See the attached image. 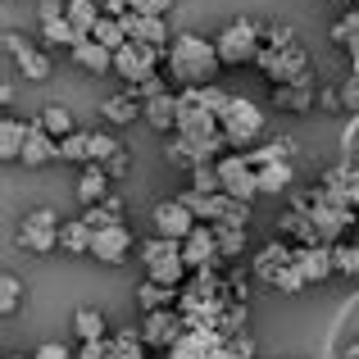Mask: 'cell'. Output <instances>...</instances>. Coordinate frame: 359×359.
I'll return each mask as SVG.
<instances>
[{
    "instance_id": "6da1fadb",
    "label": "cell",
    "mask_w": 359,
    "mask_h": 359,
    "mask_svg": "<svg viewBox=\"0 0 359 359\" xmlns=\"http://www.w3.org/2000/svg\"><path fill=\"white\" fill-rule=\"evenodd\" d=\"M164 64H168V78L177 87H205V82H219V73H223L214 36H201V32H177L168 41Z\"/></svg>"
},
{
    "instance_id": "7a4b0ae2",
    "label": "cell",
    "mask_w": 359,
    "mask_h": 359,
    "mask_svg": "<svg viewBox=\"0 0 359 359\" xmlns=\"http://www.w3.org/2000/svg\"><path fill=\"white\" fill-rule=\"evenodd\" d=\"M214 46H219L223 69L255 64V55H259V46H264V23H255V18H232V23L214 36Z\"/></svg>"
},
{
    "instance_id": "3957f363",
    "label": "cell",
    "mask_w": 359,
    "mask_h": 359,
    "mask_svg": "<svg viewBox=\"0 0 359 359\" xmlns=\"http://www.w3.org/2000/svg\"><path fill=\"white\" fill-rule=\"evenodd\" d=\"M141 264H146V278L164 282V287H182L187 269V255H182V241H168V237H150L141 245Z\"/></svg>"
},
{
    "instance_id": "277c9868",
    "label": "cell",
    "mask_w": 359,
    "mask_h": 359,
    "mask_svg": "<svg viewBox=\"0 0 359 359\" xmlns=\"http://www.w3.org/2000/svg\"><path fill=\"white\" fill-rule=\"evenodd\" d=\"M219 123H223V137H228V146H237V150L255 146V141L264 137V128H269L264 109L255 105V100H245V96H232L228 109L219 114Z\"/></svg>"
},
{
    "instance_id": "5b68a950",
    "label": "cell",
    "mask_w": 359,
    "mask_h": 359,
    "mask_svg": "<svg viewBox=\"0 0 359 359\" xmlns=\"http://www.w3.org/2000/svg\"><path fill=\"white\" fill-rule=\"evenodd\" d=\"M255 64H259V73L273 82V87H282V82H309L305 78L309 55H305L300 41H291V46H269V41H264L259 55H255Z\"/></svg>"
},
{
    "instance_id": "8992f818",
    "label": "cell",
    "mask_w": 359,
    "mask_h": 359,
    "mask_svg": "<svg viewBox=\"0 0 359 359\" xmlns=\"http://www.w3.org/2000/svg\"><path fill=\"white\" fill-rule=\"evenodd\" d=\"M168 50H159V46H146V41H128L123 50H114V73L128 87H137V82L155 78V69L164 64Z\"/></svg>"
},
{
    "instance_id": "52a82bcc",
    "label": "cell",
    "mask_w": 359,
    "mask_h": 359,
    "mask_svg": "<svg viewBox=\"0 0 359 359\" xmlns=\"http://www.w3.org/2000/svg\"><path fill=\"white\" fill-rule=\"evenodd\" d=\"M36 32H41V41L50 46V50L55 46H60V50H73L78 41H87V36L64 18V0H41V5H36Z\"/></svg>"
},
{
    "instance_id": "ba28073f",
    "label": "cell",
    "mask_w": 359,
    "mask_h": 359,
    "mask_svg": "<svg viewBox=\"0 0 359 359\" xmlns=\"http://www.w3.org/2000/svg\"><path fill=\"white\" fill-rule=\"evenodd\" d=\"M60 228L64 223L55 210H32L23 219V228H18V245L32 255H50V250H60Z\"/></svg>"
},
{
    "instance_id": "9c48e42d",
    "label": "cell",
    "mask_w": 359,
    "mask_h": 359,
    "mask_svg": "<svg viewBox=\"0 0 359 359\" xmlns=\"http://www.w3.org/2000/svg\"><path fill=\"white\" fill-rule=\"evenodd\" d=\"M5 50H9V60H14V69L23 73L27 82H46L55 73V64H50V55L41 50V46L32 41V36H18V32H5Z\"/></svg>"
},
{
    "instance_id": "30bf717a",
    "label": "cell",
    "mask_w": 359,
    "mask_h": 359,
    "mask_svg": "<svg viewBox=\"0 0 359 359\" xmlns=\"http://www.w3.org/2000/svg\"><path fill=\"white\" fill-rule=\"evenodd\" d=\"M219 177H223V191H228L232 201H245V205H250L255 196H259V173L250 168V159H245L241 150L219 155Z\"/></svg>"
},
{
    "instance_id": "8fae6325",
    "label": "cell",
    "mask_w": 359,
    "mask_h": 359,
    "mask_svg": "<svg viewBox=\"0 0 359 359\" xmlns=\"http://www.w3.org/2000/svg\"><path fill=\"white\" fill-rule=\"evenodd\" d=\"M182 332H187V318H182V309H177V305L141 314V337H146V346H155V351H168Z\"/></svg>"
},
{
    "instance_id": "7c38bea8",
    "label": "cell",
    "mask_w": 359,
    "mask_h": 359,
    "mask_svg": "<svg viewBox=\"0 0 359 359\" xmlns=\"http://www.w3.org/2000/svg\"><path fill=\"white\" fill-rule=\"evenodd\" d=\"M150 219H155V237H168V241H187V237H191V228L201 223L191 210H187L182 196H173V201H159Z\"/></svg>"
},
{
    "instance_id": "4fadbf2b",
    "label": "cell",
    "mask_w": 359,
    "mask_h": 359,
    "mask_svg": "<svg viewBox=\"0 0 359 359\" xmlns=\"http://www.w3.org/2000/svg\"><path fill=\"white\" fill-rule=\"evenodd\" d=\"M296 269L305 273V282H327L337 273V255L327 241H300L296 245Z\"/></svg>"
},
{
    "instance_id": "5bb4252c",
    "label": "cell",
    "mask_w": 359,
    "mask_h": 359,
    "mask_svg": "<svg viewBox=\"0 0 359 359\" xmlns=\"http://www.w3.org/2000/svg\"><path fill=\"white\" fill-rule=\"evenodd\" d=\"M91 255H96L100 264H128V255H132V228H128V223L96 228V237H91Z\"/></svg>"
},
{
    "instance_id": "9a60e30c",
    "label": "cell",
    "mask_w": 359,
    "mask_h": 359,
    "mask_svg": "<svg viewBox=\"0 0 359 359\" xmlns=\"http://www.w3.org/2000/svg\"><path fill=\"white\" fill-rule=\"evenodd\" d=\"M182 255H187V269H210L214 259H223L219 255V237H214V223H196L191 237L182 241Z\"/></svg>"
},
{
    "instance_id": "2e32d148",
    "label": "cell",
    "mask_w": 359,
    "mask_h": 359,
    "mask_svg": "<svg viewBox=\"0 0 359 359\" xmlns=\"http://www.w3.org/2000/svg\"><path fill=\"white\" fill-rule=\"evenodd\" d=\"M23 168H41L50 159H60V141L41 128V118H27V141H23Z\"/></svg>"
},
{
    "instance_id": "e0dca14e",
    "label": "cell",
    "mask_w": 359,
    "mask_h": 359,
    "mask_svg": "<svg viewBox=\"0 0 359 359\" xmlns=\"http://www.w3.org/2000/svg\"><path fill=\"white\" fill-rule=\"evenodd\" d=\"M123 27H128V41H146V46L168 50V18L164 14H137V9H132V14L123 18Z\"/></svg>"
},
{
    "instance_id": "ac0fdd59",
    "label": "cell",
    "mask_w": 359,
    "mask_h": 359,
    "mask_svg": "<svg viewBox=\"0 0 359 359\" xmlns=\"http://www.w3.org/2000/svg\"><path fill=\"white\" fill-rule=\"evenodd\" d=\"M109 191H114V177H109L105 164H87V168H82V177H78V201H82V210H87V205L109 201Z\"/></svg>"
},
{
    "instance_id": "d6986e66",
    "label": "cell",
    "mask_w": 359,
    "mask_h": 359,
    "mask_svg": "<svg viewBox=\"0 0 359 359\" xmlns=\"http://www.w3.org/2000/svg\"><path fill=\"white\" fill-rule=\"evenodd\" d=\"M291 255H296V245H287V241H269L259 255H255V278L273 287V282H278V273L291 264Z\"/></svg>"
},
{
    "instance_id": "ffe728a7",
    "label": "cell",
    "mask_w": 359,
    "mask_h": 359,
    "mask_svg": "<svg viewBox=\"0 0 359 359\" xmlns=\"http://www.w3.org/2000/svg\"><path fill=\"white\" fill-rule=\"evenodd\" d=\"M141 118L150 123L155 132H177V91H164V96H155V100H146L141 105Z\"/></svg>"
},
{
    "instance_id": "44dd1931",
    "label": "cell",
    "mask_w": 359,
    "mask_h": 359,
    "mask_svg": "<svg viewBox=\"0 0 359 359\" xmlns=\"http://www.w3.org/2000/svg\"><path fill=\"white\" fill-rule=\"evenodd\" d=\"M69 55H73V64H78L82 73H96V78H100V73H114V50H105V46L91 41V36H87V41H78Z\"/></svg>"
},
{
    "instance_id": "7402d4cb",
    "label": "cell",
    "mask_w": 359,
    "mask_h": 359,
    "mask_svg": "<svg viewBox=\"0 0 359 359\" xmlns=\"http://www.w3.org/2000/svg\"><path fill=\"white\" fill-rule=\"evenodd\" d=\"M273 109L309 114V109H314V87H309V82H282V87H273Z\"/></svg>"
},
{
    "instance_id": "603a6c76",
    "label": "cell",
    "mask_w": 359,
    "mask_h": 359,
    "mask_svg": "<svg viewBox=\"0 0 359 359\" xmlns=\"http://www.w3.org/2000/svg\"><path fill=\"white\" fill-rule=\"evenodd\" d=\"M91 237H96V228H91L87 219H64V228H60V250L64 255H91Z\"/></svg>"
},
{
    "instance_id": "cb8c5ba5",
    "label": "cell",
    "mask_w": 359,
    "mask_h": 359,
    "mask_svg": "<svg viewBox=\"0 0 359 359\" xmlns=\"http://www.w3.org/2000/svg\"><path fill=\"white\" fill-rule=\"evenodd\" d=\"M255 173H259V196H282L296 177V168H291V159H273V164H259Z\"/></svg>"
},
{
    "instance_id": "d4e9b609",
    "label": "cell",
    "mask_w": 359,
    "mask_h": 359,
    "mask_svg": "<svg viewBox=\"0 0 359 359\" xmlns=\"http://www.w3.org/2000/svg\"><path fill=\"white\" fill-rule=\"evenodd\" d=\"M64 18H69L82 36H91L96 23L105 18V9H100V0H64Z\"/></svg>"
},
{
    "instance_id": "484cf974",
    "label": "cell",
    "mask_w": 359,
    "mask_h": 359,
    "mask_svg": "<svg viewBox=\"0 0 359 359\" xmlns=\"http://www.w3.org/2000/svg\"><path fill=\"white\" fill-rule=\"evenodd\" d=\"M177 296H182L177 287H164V282L146 278V282H141V291H137V305H141V314H150V309H173Z\"/></svg>"
},
{
    "instance_id": "4316f807",
    "label": "cell",
    "mask_w": 359,
    "mask_h": 359,
    "mask_svg": "<svg viewBox=\"0 0 359 359\" xmlns=\"http://www.w3.org/2000/svg\"><path fill=\"white\" fill-rule=\"evenodd\" d=\"M164 159H168V164H177V168H187V173H191V168H196V164L205 159V150L196 146V141H187L182 132H173V137L164 141Z\"/></svg>"
},
{
    "instance_id": "83f0119b",
    "label": "cell",
    "mask_w": 359,
    "mask_h": 359,
    "mask_svg": "<svg viewBox=\"0 0 359 359\" xmlns=\"http://www.w3.org/2000/svg\"><path fill=\"white\" fill-rule=\"evenodd\" d=\"M100 114H105L114 128H123V123H137L141 118V100H137V91H123V96H109L105 105H100Z\"/></svg>"
},
{
    "instance_id": "f1b7e54d",
    "label": "cell",
    "mask_w": 359,
    "mask_h": 359,
    "mask_svg": "<svg viewBox=\"0 0 359 359\" xmlns=\"http://www.w3.org/2000/svg\"><path fill=\"white\" fill-rule=\"evenodd\" d=\"M73 337H78V341H105L109 337V323H105V314H100V309H78V314H73Z\"/></svg>"
},
{
    "instance_id": "f546056e",
    "label": "cell",
    "mask_w": 359,
    "mask_h": 359,
    "mask_svg": "<svg viewBox=\"0 0 359 359\" xmlns=\"http://www.w3.org/2000/svg\"><path fill=\"white\" fill-rule=\"evenodd\" d=\"M23 141H27V123L14 118V114H5V118H0V155H5L9 164L23 155Z\"/></svg>"
},
{
    "instance_id": "4dcf8cb0",
    "label": "cell",
    "mask_w": 359,
    "mask_h": 359,
    "mask_svg": "<svg viewBox=\"0 0 359 359\" xmlns=\"http://www.w3.org/2000/svg\"><path fill=\"white\" fill-rule=\"evenodd\" d=\"M109 359H146V337L141 327H123L109 337Z\"/></svg>"
},
{
    "instance_id": "1f68e13d",
    "label": "cell",
    "mask_w": 359,
    "mask_h": 359,
    "mask_svg": "<svg viewBox=\"0 0 359 359\" xmlns=\"http://www.w3.org/2000/svg\"><path fill=\"white\" fill-rule=\"evenodd\" d=\"M36 118H41V128L50 132L55 141H64V137H73V132H78V128H73V114H69V109L60 105V100H50V105H41V114H36Z\"/></svg>"
},
{
    "instance_id": "d6a6232c",
    "label": "cell",
    "mask_w": 359,
    "mask_h": 359,
    "mask_svg": "<svg viewBox=\"0 0 359 359\" xmlns=\"http://www.w3.org/2000/svg\"><path fill=\"white\" fill-rule=\"evenodd\" d=\"M214 237H219L223 259H237V255L245 250V223H214Z\"/></svg>"
},
{
    "instance_id": "836d02e7",
    "label": "cell",
    "mask_w": 359,
    "mask_h": 359,
    "mask_svg": "<svg viewBox=\"0 0 359 359\" xmlns=\"http://www.w3.org/2000/svg\"><path fill=\"white\" fill-rule=\"evenodd\" d=\"M91 41H100L105 46V50H123V46H128V27H123V18H100L96 23V32H91Z\"/></svg>"
},
{
    "instance_id": "e575fe53",
    "label": "cell",
    "mask_w": 359,
    "mask_h": 359,
    "mask_svg": "<svg viewBox=\"0 0 359 359\" xmlns=\"http://www.w3.org/2000/svg\"><path fill=\"white\" fill-rule=\"evenodd\" d=\"M191 187L205 196H219L223 191V177H219V159H201V164L191 168Z\"/></svg>"
},
{
    "instance_id": "d590c367",
    "label": "cell",
    "mask_w": 359,
    "mask_h": 359,
    "mask_svg": "<svg viewBox=\"0 0 359 359\" xmlns=\"http://www.w3.org/2000/svg\"><path fill=\"white\" fill-rule=\"evenodd\" d=\"M60 159L91 164V132H73V137H64V141H60Z\"/></svg>"
},
{
    "instance_id": "8d00e7d4",
    "label": "cell",
    "mask_w": 359,
    "mask_h": 359,
    "mask_svg": "<svg viewBox=\"0 0 359 359\" xmlns=\"http://www.w3.org/2000/svg\"><path fill=\"white\" fill-rule=\"evenodd\" d=\"M332 255H337V273L359 282V241H351V245H332Z\"/></svg>"
},
{
    "instance_id": "74e56055",
    "label": "cell",
    "mask_w": 359,
    "mask_h": 359,
    "mask_svg": "<svg viewBox=\"0 0 359 359\" xmlns=\"http://www.w3.org/2000/svg\"><path fill=\"white\" fill-rule=\"evenodd\" d=\"M355 36H359V5H351V9H346V18L332 27V41L337 46H351Z\"/></svg>"
},
{
    "instance_id": "f35d334b",
    "label": "cell",
    "mask_w": 359,
    "mask_h": 359,
    "mask_svg": "<svg viewBox=\"0 0 359 359\" xmlns=\"http://www.w3.org/2000/svg\"><path fill=\"white\" fill-rule=\"evenodd\" d=\"M114 150H123V146L109 137V132H91V164H109Z\"/></svg>"
},
{
    "instance_id": "ab89813d",
    "label": "cell",
    "mask_w": 359,
    "mask_h": 359,
    "mask_svg": "<svg viewBox=\"0 0 359 359\" xmlns=\"http://www.w3.org/2000/svg\"><path fill=\"white\" fill-rule=\"evenodd\" d=\"M18 296H23V282H18L14 273H5V278H0V309H5V314H14V309H18Z\"/></svg>"
},
{
    "instance_id": "60d3db41",
    "label": "cell",
    "mask_w": 359,
    "mask_h": 359,
    "mask_svg": "<svg viewBox=\"0 0 359 359\" xmlns=\"http://www.w3.org/2000/svg\"><path fill=\"white\" fill-rule=\"evenodd\" d=\"M132 91H137V100H141V105H146V100H155V96H164V78H159V73H155V78H146V82H137V87H132Z\"/></svg>"
},
{
    "instance_id": "b9f144b4",
    "label": "cell",
    "mask_w": 359,
    "mask_h": 359,
    "mask_svg": "<svg viewBox=\"0 0 359 359\" xmlns=\"http://www.w3.org/2000/svg\"><path fill=\"white\" fill-rule=\"evenodd\" d=\"M32 359H78V355H73L64 341H46V346H41V351H36Z\"/></svg>"
},
{
    "instance_id": "7bdbcfd3",
    "label": "cell",
    "mask_w": 359,
    "mask_h": 359,
    "mask_svg": "<svg viewBox=\"0 0 359 359\" xmlns=\"http://www.w3.org/2000/svg\"><path fill=\"white\" fill-rule=\"evenodd\" d=\"M132 9H137V14H164V18H168L173 0H132Z\"/></svg>"
},
{
    "instance_id": "ee69618b",
    "label": "cell",
    "mask_w": 359,
    "mask_h": 359,
    "mask_svg": "<svg viewBox=\"0 0 359 359\" xmlns=\"http://www.w3.org/2000/svg\"><path fill=\"white\" fill-rule=\"evenodd\" d=\"M318 105H323V114H337V109H346V100H341V87H327V91H318Z\"/></svg>"
},
{
    "instance_id": "f6af8a7d",
    "label": "cell",
    "mask_w": 359,
    "mask_h": 359,
    "mask_svg": "<svg viewBox=\"0 0 359 359\" xmlns=\"http://www.w3.org/2000/svg\"><path fill=\"white\" fill-rule=\"evenodd\" d=\"M341 100H346V109H355V114H359V78H355V73L341 82Z\"/></svg>"
},
{
    "instance_id": "bcb514c9",
    "label": "cell",
    "mask_w": 359,
    "mask_h": 359,
    "mask_svg": "<svg viewBox=\"0 0 359 359\" xmlns=\"http://www.w3.org/2000/svg\"><path fill=\"white\" fill-rule=\"evenodd\" d=\"M78 359H109V337H105V341H82Z\"/></svg>"
},
{
    "instance_id": "7dc6e473",
    "label": "cell",
    "mask_w": 359,
    "mask_h": 359,
    "mask_svg": "<svg viewBox=\"0 0 359 359\" xmlns=\"http://www.w3.org/2000/svg\"><path fill=\"white\" fill-rule=\"evenodd\" d=\"M105 168H109V177H123V173H128V168H132V155H128V150H114Z\"/></svg>"
},
{
    "instance_id": "c3c4849f",
    "label": "cell",
    "mask_w": 359,
    "mask_h": 359,
    "mask_svg": "<svg viewBox=\"0 0 359 359\" xmlns=\"http://www.w3.org/2000/svg\"><path fill=\"white\" fill-rule=\"evenodd\" d=\"M210 359H250V355H245V351H237L232 341H223V346H219V351H214Z\"/></svg>"
},
{
    "instance_id": "681fc988",
    "label": "cell",
    "mask_w": 359,
    "mask_h": 359,
    "mask_svg": "<svg viewBox=\"0 0 359 359\" xmlns=\"http://www.w3.org/2000/svg\"><path fill=\"white\" fill-rule=\"evenodd\" d=\"M0 105H14V73H5V82H0Z\"/></svg>"
},
{
    "instance_id": "f907efd6",
    "label": "cell",
    "mask_w": 359,
    "mask_h": 359,
    "mask_svg": "<svg viewBox=\"0 0 359 359\" xmlns=\"http://www.w3.org/2000/svg\"><path fill=\"white\" fill-rule=\"evenodd\" d=\"M355 241H359V223H355Z\"/></svg>"
},
{
    "instance_id": "816d5d0a",
    "label": "cell",
    "mask_w": 359,
    "mask_h": 359,
    "mask_svg": "<svg viewBox=\"0 0 359 359\" xmlns=\"http://www.w3.org/2000/svg\"><path fill=\"white\" fill-rule=\"evenodd\" d=\"M14 359H23V355H14Z\"/></svg>"
}]
</instances>
